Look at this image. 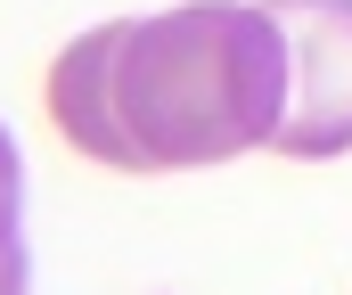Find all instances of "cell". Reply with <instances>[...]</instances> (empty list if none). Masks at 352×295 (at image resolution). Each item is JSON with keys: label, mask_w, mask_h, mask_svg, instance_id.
<instances>
[{"label": "cell", "mask_w": 352, "mask_h": 295, "mask_svg": "<svg viewBox=\"0 0 352 295\" xmlns=\"http://www.w3.org/2000/svg\"><path fill=\"white\" fill-rule=\"evenodd\" d=\"M287 33L263 0H180L90 25L50 66L58 140L107 173H205L278 140Z\"/></svg>", "instance_id": "obj_1"}, {"label": "cell", "mask_w": 352, "mask_h": 295, "mask_svg": "<svg viewBox=\"0 0 352 295\" xmlns=\"http://www.w3.org/2000/svg\"><path fill=\"white\" fill-rule=\"evenodd\" d=\"M287 33V115L278 156L328 164L352 148V0H263Z\"/></svg>", "instance_id": "obj_2"}, {"label": "cell", "mask_w": 352, "mask_h": 295, "mask_svg": "<svg viewBox=\"0 0 352 295\" xmlns=\"http://www.w3.org/2000/svg\"><path fill=\"white\" fill-rule=\"evenodd\" d=\"M33 263H25V156L0 123V295H25Z\"/></svg>", "instance_id": "obj_3"}]
</instances>
